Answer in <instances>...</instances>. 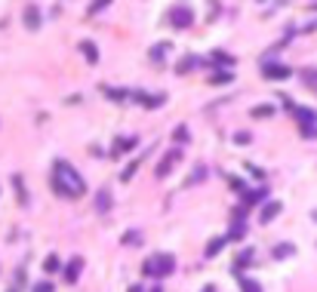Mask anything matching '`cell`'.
<instances>
[{"instance_id": "obj_1", "label": "cell", "mask_w": 317, "mask_h": 292, "mask_svg": "<svg viewBox=\"0 0 317 292\" xmlns=\"http://www.w3.org/2000/svg\"><path fill=\"white\" fill-rule=\"evenodd\" d=\"M52 191H56L59 197L77 200V197L86 194V181L68 160H56L52 163Z\"/></svg>"}, {"instance_id": "obj_2", "label": "cell", "mask_w": 317, "mask_h": 292, "mask_svg": "<svg viewBox=\"0 0 317 292\" xmlns=\"http://www.w3.org/2000/svg\"><path fill=\"white\" fill-rule=\"evenodd\" d=\"M175 271V259L169 252H160V255H154V259L145 262V274L154 280H160V277H169V274Z\"/></svg>"}, {"instance_id": "obj_3", "label": "cell", "mask_w": 317, "mask_h": 292, "mask_svg": "<svg viewBox=\"0 0 317 292\" xmlns=\"http://www.w3.org/2000/svg\"><path fill=\"white\" fill-rule=\"evenodd\" d=\"M296 117H299V126H302V136L305 139H317V117L314 111H308V108H293Z\"/></svg>"}, {"instance_id": "obj_4", "label": "cell", "mask_w": 317, "mask_h": 292, "mask_svg": "<svg viewBox=\"0 0 317 292\" xmlns=\"http://www.w3.org/2000/svg\"><path fill=\"white\" fill-rule=\"evenodd\" d=\"M169 22L175 28H191V22H194V9H191V6H172Z\"/></svg>"}, {"instance_id": "obj_5", "label": "cell", "mask_w": 317, "mask_h": 292, "mask_svg": "<svg viewBox=\"0 0 317 292\" xmlns=\"http://www.w3.org/2000/svg\"><path fill=\"white\" fill-rule=\"evenodd\" d=\"M179 160H182V151H175V148H172V151H166V154H163V160H160V166H157V178H166V175H169V169H172Z\"/></svg>"}, {"instance_id": "obj_6", "label": "cell", "mask_w": 317, "mask_h": 292, "mask_svg": "<svg viewBox=\"0 0 317 292\" xmlns=\"http://www.w3.org/2000/svg\"><path fill=\"white\" fill-rule=\"evenodd\" d=\"M280 209H284V203H280V200H268V203L262 206V212H259V222H262V225L274 222V218L280 215Z\"/></svg>"}, {"instance_id": "obj_7", "label": "cell", "mask_w": 317, "mask_h": 292, "mask_svg": "<svg viewBox=\"0 0 317 292\" xmlns=\"http://www.w3.org/2000/svg\"><path fill=\"white\" fill-rule=\"evenodd\" d=\"M262 74H265L268 80H287V77H290V68H287V65H274V62H268L265 68H262Z\"/></svg>"}, {"instance_id": "obj_8", "label": "cell", "mask_w": 317, "mask_h": 292, "mask_svg": "<svg viewBox=\"0 0 317 292\" xmlns=\"http://www.w3.org/2000/svg\"><path fill=\"white\" fill-rule=\"evenodd\" d=\"M80 271H83V259H80V255H74V259H71V265L65 268V283H77Z\"/></svg>"}, {"instance_id": "obj_9", "label": "cell", "mask_w": 317, "mask_h": 292, "mask_svg": "<svg viewBox=\"0 0 317 292\" xmlns=\"http://www.w3.org/2000/svg\"><path fill=\"white\" fill-rule=\"evenodd\" d=\"M222 246H228V234H222V237H213V240L206 243V252H203V255H206V259H216V255L222 252Z\"/></svg>"}, {"instance_id": "obj_10", "label": "cell", "mask_w": 317, "mask_h": 292, "mask_svg": "<svg viewBox=\"0 0 317 292\" xmlns=\"http://www.w3.org/2000/svg\"><path fill=\"white\" fill-rule=\"evenodd\" d=\"M25 25H28L31 31L40 28V12H37V6H28V9H25Z\"/></svg>"}, {"instance_id": "obj_11", "label": "cell", "mask_w": 317, "mask_h": 292, "mask_svg": "<svg viewBox=\"0 0 317 292\" xmlns=\"http://www.w3.org/2000/svg\"><path fill=\"white\" fill-rule=\"evenodd\" d=\"M80 49H83V56H86V62H90V65H96V62H99V49H96V43H93V40H83V43H80Z\"/></svg>"}, {"instance_id": "obj_12", "label": "cell", "mask_w": 317, "mask_h": 292, "mask_svg": "<svg viewBox=\"0 0 317 292\" xmlns=\"http://www.w3.org/2000/svg\"><path fill=\"white\" fill-rule=\"evenodd\" d=\"M12 188H15V194H19V203L28 206V194H25V181H22V175H12Z\"/></svg>"}, {"instance_id": "obj_13", "label": "cell", "mask_w": 317, "mask_h": 292, "mask_svg": "<svg viewBox=\"0 0 317 292\" xmlns=\"http://www.w3.org/2000/svg\"><path fill=\"white\" fill-rule=\"evenodd\" d=\"M290 255H296V246L293 243H277L274 246V259H290Z\"/></svg>"}, {"instance_id": "obj_14", "label": "cell", "mask_w": 317, "mask_h": 292, "mask_svg": "<svg viewBox=\"0 0 317 292\" xmlns=\"http://www.w3.org/2000/svg\"><path fill=\"white\" fill-rule=\"evenodd\" d=\"M96 209H99V212H108V209H111V194H108V191H99V197H96Z\"/></svg>"}, {"instance_id": "obj_15", "label": "cell", "mask_w": 317, "mask_h": 292, "mask_svg": "<svg viewBox=\"0 0 317 292\" xmlns=\"http://www.w3.org/2000/svg\"><path fill=\"white\" fill-rule=\"evenodd\" d=\"M62 268V262H59V255H46V259H43V271L46 274H56Z\"/></svg>"}, {"instance_id": "obj_16", "label": "cell", "mask_w": 317, "mask_h": 292, "mask_svg": "<svg viewBox=\"0 0 317 292\" xmlns=\"http://www.w3.org/2000/svg\"><path fill=\"white\" fill-rule=\"evenodd\" d=\"M237 283H240V289H243V292H262V286H259L253 277H240Z\"/></svg>"}, {"instance_id": "obj_17", "label": "cell", "mask_w": 317, "mask_h": 292, "mask_svg": "<svg viewBox=\"0 0 317 292\" xmlns=\"http://www.w3.org/2000/svg\"><path fill=\"white\" fill-rule=\"evenodd\" d=\"M253 255H256L253 249H243V252L237 255V262H234V268H237V271H240V268H246V265H250V262H253Z\"/></svg>"}, {"instance_id": "obj_18", "label": "cell", "mask_w": 317, "mask_h": 292, "mask_svg": "<svg viewBox=\"0 0 317 292\" xmlns=\"http://www.w3.org/2000/svg\"><path fill=\"white\" fill-rule=\"evenodd\" d=\"M262 194H265V191H246V194H243V209H246V206H253V203H259Z\"/></svg>"}, {"instance_id": "obj_19", "label": "cell", "mask_w": 317, "mask_h": 292, "mask_svg": "<svg viewBox=\"0 0 317 292\" xmlns=\"http://www.w3.org/2000/svg\"><path fill=\"white\" fill-rule=\"evenodd\" d=\"M133 145H136V139H117V145H114V157H117L120 151H130Z\"/></svg>"}, {"instance_id": "obj_20", "label": "cell", "mask_w": 317, "mask_h": 292, "mask_svg": "<svg viewBox=\"0 0 317 292\" xmlns=\"http://www.w3.org/2000/svg\"><path fill=\"white\" fill-rule=\"evenodd\" d=\"M209 62H216V65H228V68L234 65V59H231V56H225V52H213V56H209Z\"/></svg>"}, {"instance_id": "obj_21", "label": "cell", "mask_w": 317, "mask_h": 292, "mask_svg": "<svg viewBox=\"0 0 317 292\" xmlns=\"http://www.w3.org/2000/svg\"><path fill=\"white\" fill-rule=\"evenodd\" d=\"M200 178H206V166H194V172L188 175V185H197Z\"/></svg>"}, {"instance_id": "obj_22", "label": "cell", "mask_w": 317, "mask_h": 292, "mask_svg": "<svg viewBox=\"0 0 317 292\" xmlns=\"http://www.w3.org/2000/svg\"><path fill=\"white\" fill-rule=\"evenodd\" d=\"M234 77H231V71H219V74H213V83L216 86H222V83H231Z\"/></svg>"}, {"instance_id": "obj_23", "label": "cell", "mask_w": 317, "mask_h": 292, "mask_svg": "<svg viewBox=\"0 0 317 292\" xmlns=\"http://www.w3.org/2000/svg\"><path fill=\"white\" fill-rule=\"evenodd\" d=\"M274 114V108L271 105H259V108H253V117H271Z\"/></svg>"}, {"instance_id": "obj_24", "label": "cell", "mask_w": 317, "mask_h": 292, "mask_svg": "<svg viewBox=\"0 0 317 292\" xmlns=\"http://www.w3.org/2000/svg\"><path fill=\"white\" fill-rule=\"evenodd\" d=\"M194 65H197V59H194V56H188V59H185L182 65H175V71H179V74H185V71H191Z\"/></svg>"}, {"instance_id": "obj_25", "label": "cell", "mask_w": 317, "mask_h": 292, "mask_svg": "<svg viewBox=\"0 0 317 292\" xmlns=\"http://www.w3.org/2000/svg\"><path fill=\"white\" fill-rule=\"evenodd\" d=\"M166 49H169V43H157V46L151 49V59H157V62H160V56H163Z\"/></svg>"}, {"instance_id": "obj_26", "label": "cell", "mask_w": 317, "mask_h": 292, "mask_svg": "<svg viewBox=\"0 0 317 292\" xmlns=\"http://www.w3.org/2000/svg\"><path fill=\"white\" fill-rule=\"evenodd\" d=\"M172 139H175V142H188V130H185V126H175Z\"/></svg>"}, {"instance_id": "obj_27", "label": "cell", "mask_w": 317, "mask_h": 292, "mask_svg": "<svg viewBox=\"0 0 317 292\" xmlns=\"http://www.w3.org/2000/svg\"><path fill=\"white\" fill-rule=\"evenodd\" d=\"M234 142H237V145H250L253 136H250V133H234Z\"/></svg>"}, {"instance_id": "obj_28", "label": "cell", "mask_w": 317, "mask_h": 292, "mask_svg": "<svg viewBox=\"0 0 317 292\" xmlns=\"http://www.w3.org/2000/svg\"><path fill=\"white\" fill-rule=\"evenodd\" d=\"M228 185H231L234 191H243V178H237V175H228Z\"/></svg>"}, {"instance_id": "obj_29", "label": "cell", "mask_w": 317, "mask_h": 292, "mask_svg": "<svg viewBox=\"0 0 317 292\" xmlns=\"http://www.w3.org/2000/svg\"><path fill=\"white\" fill-rule=\"evenodd\" d=\"M139 240H142V237H139V234H123V243H127V246H130V243L136 246Z\"/></svg>"}, {"instance_id": "obj_30", "label": "cell", "mask_w": 317, "mask_h": 292, "mask_svg": "<svg viewBox=\"0 0 317 292\" xmlns=\"http://www.w3.org/2000/svg\"><path fill=\"white\" fill-rule=\"evenodd\" d=\"M246 169H250V172H253V175H256V178H265V172H262V169H259V166H253V163H246Z\"/></svg>"}, {"instance_id": "obj_31", "label": "cell", "mask_w": 317, "mask_h": 292, "mask_svg": "<svg viewBox=\"0 0 317 292\" xmlns=\"http://www.w3.org/2000/svg\"><path fill=\"white\" fill-rule=\"evenodd\" d=\"M34 292H52V283H40V286L34 289Z\"/></svg>"}, {"instance_id": "obj_32", "label": "cell", "mask_w": 317, "mask_h": 292, "mask_svg": "<svg viewBox=\"0 0 317 292\" xmlns=\"http://www.w3.org/2000/svg\"><path fill=\"white\" fill-rule=\"evenodd\" d=\"M311 215H314V222H317V209H314V212H311Z\"/></svg>"}]
</instances>
